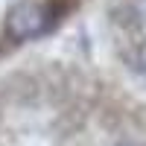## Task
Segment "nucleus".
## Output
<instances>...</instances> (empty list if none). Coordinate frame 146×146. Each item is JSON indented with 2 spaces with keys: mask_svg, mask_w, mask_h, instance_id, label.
<instances>
[{
  "mask_svg": "<svg viewBox=\"0 0 146 146\" xmlns=\"http://www.w3.org/2000/svg\"><path fill=\"white\" fill-rule=\"evenodd\" d=\"M47 27V9L35 0H21L6 15V35L12 41H29L38 38Z\"/></svg>",
  "mask_w": 146,
  "mask_h": 146,
  "instance_id": "obj_1",
  "label": "nucleus"
},
{
  "mask_svg": "<svg viewBox=\"0 0 146 146\" xmlns=\"http://www.w3.org/2000/svg\"><path fill=\"white\" fill-rule=\"evenodd\" d=\"M135 18L140 27H146V0H135Z\"/></svg>",
  "mask_w": 146,
  "mask_h": 146,
  "instance_id": "obj_2",
  "label": "nucleus"
},
{
  "mask_svg": "<svg viewBox=\"0 0 146 146\" xmlns=\"http://www.w3.org/2000/svg\"><path fill=\"white\" fill-rule=\"evenodd\" d=\"M137 64H140V70L146 73V41L140 44V50H137Z\"/></svg>",
  "mask_w": 146,
  "mask_h": 146,
  "instance_id": "obj_3",
  "label": "nucleus"
},
{
  "mask_svg": "<svg viewBox=\"0 0 146 146\" xmlns=\"http://www.w3.org/2000/svg\"><path fill=\"white\" fill-rule=\"evenodd\" d=\"M117 146H143V143H131V140H126V143H117Z\"/></svg>",
  "mask_w": 146,
  "mask_h": 146,
  "instance_id": "obj_4",
  "label": "nucleus"
}]
</instances>
